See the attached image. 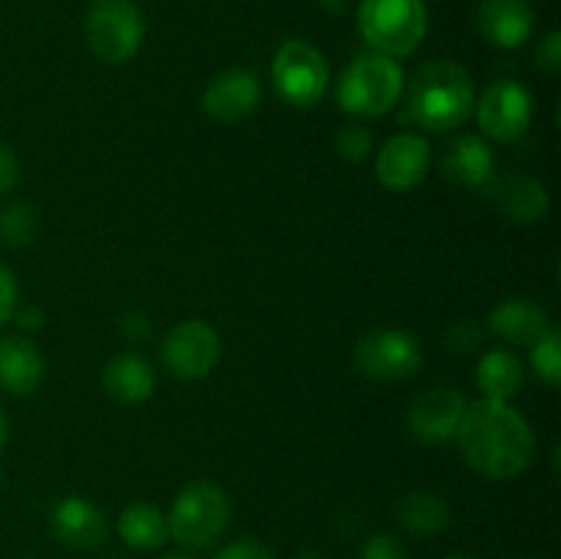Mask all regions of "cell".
I'll return each mask as SVG.
<instances>
[{
  "instance_id": "6da1fadb",
  "label": "cell",
  "mask_w": 561,
  "mask_h": 559,
  "mask_svg": "<svg viewBox=\"0 0 561 559\" xmlns=\"http://www.w3.org/2000/svg\"><path fill=\"white\" fill-rule=\"evenodd\" d=\"M458 444L466 464L491 480H513L529 469L535 458V433L515 411L502 400L480 398L466 403L463 420L458 425Z\"/></svg>"
},
{
  "instance_id": "7a4b0ae2",
  "label": "cell",
  "mask_w": 561,
  "mask_h": 559,
  "mask_svg": "<svg viewBox=\"0 0 561 559\" xmlns=\"http://www.w3.org/2000/svg\"><path fill=\"white\" fill-rule=\"evenodd\" d=\"M405 93V113L411 124L425 132H449L474 115L477 88L469 71L447 58L422 64L411 75Z\"/></svg>"
},
{
  "instance_id": "3957f363",
  "label": "cell",
  "mask_w": 561,
  "mask_h": 559,
  "mask_svg": "<svg viewBox=\"0 0 561 559\" xmlns=\"http://www.w3.org/2000/svg\"><path fill=\"white\" fill-rule=\"evenodd\" d=\"M425 0H362L356 27L367 47L387 58H409L427 36Z\"/></svg>"
},
{
  "instance_id": "277c9868",
  "label": "cell",
  "mask_w": 561,
  "mask_h": 559,
  "mask_svg": "<svg viewBox=\"0 0 561 559\" xmlns=\"http://www.w3.org/2000/svg\"><path fill=\"white\" fill-rule=\"evenodd\" d=\"M405 71L387 55H356L343 69L337 82L340 107L356 118H381L400 102Z\"/></svg>"
},
{
  "instance_id": "5b68a950",
  "label": "cell",
  "mask_w": 561,
  "mask_h": 559,
  "mask_svg": "<svg viewBox=\"0 0 561 559\" xmlns=\"http://www.w3.org/2000/svg\"><path fill=\"white\" fill-rule=\"evenodd\" d=\"M230 515L233 507L225 488L211 480H195L181 488L170 507V537L190 551H203L219 543V537L228 532Z\"/></svg>"
},
{
  "instance_id": "8992f818",
  "label": "cell",
  "mask_w": 561,
  "mask_h": 559,
  "mask_svg": "<svg viewBox=\"0 0 561 559\" xmlns=\"http://www.w3.org/2000/svg\"><path fill=\"white\" fill-rule=\"evenodd\" d=\"M146 20L135 0H93L85 14L88 49L102 64H129L142 47Z\"/></svg>"
},
{
  "instance_id": "52a82bcc",
  "label": "cell",
  "mask_w": 561,
  "mask_h": 559,
  "mask_svg": "<svg viewBox=\"0 0 561 559\" xmlns=\"http://www.w3.org/2000/svg\"><path fill=\"white\" fill-rule=\"evenodd\" d=\"M272 82L290 107L312 110L327 93L329 64L310 42L288 38L272 60Z\"/></svg>"
},
{
  "instance_id": "ba28073f",
  "label": "cell",
  "mask_w": 561,
  "mask_h": 559,
  "mask_svg": "<svg viewBox=\"0 0 561 559\" xmlns=\"http://www.w3.org/2000/svg\"><path fill=\"white\" fill-rule=\"evenodd\" d=\"M354 362L373 381H405L422 365V345L405 329H373L356 343Z\"/></svg>"
},
{
  "instance_id": "9c48e42d",
  "label": "cell",
  "mask_w": 561,
  "mask_h": 559,
  "mask_svg": "<svg viewBox=\"0 0 561 559\" xmlns=\"http://www.w3.org/2000/svg\"><path fill=\"white\" fill-rule=\"evenodd\" d=\"M477 124L491 140L515 142L535 118V96L518 80H496L474 104Z\"/></svg>"
},
{
  "instance_id": "30bf717a",
  "label": "cell",
  "mask_w": 561,
  "mask_h": 559,
  "mask_svg": "<svg viewBox=\"0 0 561 559\" xmlns=\"http://www.w3.org/2000/svg\"><path fill=\"white\" fill-rule=\"evenodd\" d=\"M222 356V340L206 321H181L162 343V362L181 381L206 378Z\"/></svg>"
},
{
  "instance_id": "8fae6325",
  "label": "cell",
  "mask_w": 561,
  "mask_h": 559,
  "mask_svg": "<svg viewBox=\"0 0 561 559\" xmlns=\"http://www.w3.org/2000/svg\"><path fill=\"white\" fill-rule=\"evenodd\" d=\"M431 173V142L414 132L389 137L376 157V175L387 190L411 192Z\"/></svg>"
},
{
  "instance_id": "7c38bea8",
  "label": "cell",
  "mask_w": 561,
  "mask_h": 559,
  "mask_svg": "<svg viewBox=\"0 0 561 559\" xmlns=\"http://www.w3.org/2000/svg\"><path fill=\"white\" fill-rule=\"evenodd\" d=\"M263 88L255 71L250 69H225L214 77L203 91V110L219 124H236L261 107Z\"/></svg>"
},
{
  "instance_id": "4fadbf2b",
  "label": "cell",
  "mask_w": 561,
  "mask_h": 559,
  "mask_svg": "<svg viewBox=\"0 0 561 559\" xmlns=\"http://www.w3.org/2000/svg\"><path fill=\"white\" fill-rule=\"evenodd\" d=\"M466 398L455 387H436L422 392L409 409L411 436L425 444H444L455 438L463 420Z\"/></svg>"
},
{
  "instance_id": "5bb4252c",
  "label": "cell",
  "mask_w": 561,
  "mask_h": 559,
  "mask_svg": "<svg viewBox=\"0 0 561 559\" xmlns=\"http://www.w3.org/2000/svg\"><path fill=\"white\" fill-rule=\"evenodd\" d=\"M535 20L529 0H482L474 14L480 36L496 49H518L529 42Z\"/></svg>"
},
{
  "instance_id": "9a60e30c",
  "label": "cell",
  "mask_w": 561,
  "mask_h": 559,
  "mask_svg": "<svg viewBox=\"0 0 561 559\" xmlns=\"http://www.w3.org/2000/svg\"><path fill=\"white\" fill-rule=\"evenodd\" d=\"M53 535L58 537L64 546L75 548V551H93L102 546L110 535L107 518L102 510L85 497H66L55 504L53 518Z\"/></svg>"
},
{
  "instance_id": "2e32d148",
  "label": "cell",
  "mask_w": 561,
  "mask_h": 559,
  "mask_svg": "<svg viewBox=\"0 0 561 559\" xmlns=\"http://www.w3.org/2000/svg\"><path fill=\"white\" fill-rule=\"evenodd\" d=\"M488 186H491V197L499 206V212L507 219H513V223H537L551 208V195H548L546 184L535 179V175L513 173L491 181Z\"/></svg>"
},
{
  "instance_id": "e0dca14e",
  "label": "cell",
  "mask_w": 561,
  "mask_h": 559,
  "mask_svg": "<svg viewBox=\"0 0 561 559\" xmlns=\"http://www.w3.org/2000/svg\"><path fill=\"white\" fill-rule=\"evenodd\" d=\"M102 387L110 400L118 406H137L146 403L157 389V370L146 356L135 354V351H124L115 354L107 362L102 373Z\"/></svg>"
},
{
  "instance_id": "ac0fdd59",
  "label": "cell",
  "mask_w": 561,
  "mask_h": 559,
  "mask_svg": "<svg viewBox=\"0 0 561 559\" xmlns=\"http://www.w3.org/2000/svg\"><path fill=\"white\" fill-rule=\"evenodd\" d=\"M442 168L449 181L477 190V186H488L493 181L496 159H493L491 146L482 137L460 135L444 146Z\"/></svg>"
},
{
  "instance_id": "d6986e66",
  "label": "cell",
  "mask_w": 561,
  "mask_h": 559,
  "mask_svg": "<svg viewBox=\"0 0 561 559\" xmlns=\"http://www.w3.org/2000/svg\"><path fill=\"white\" fill-rule=\"evenodd\" d=\"M488 323H491V332L502 338L504 343L529 345V349L551 329L548 312L526 296H513V299H504L502 305L493 307Z\"/></svg>"
},
{
  "instance_id": "ffe728a7",
  "label": "cell",
  "mask_w": 561,
  "mask_h": 559,
  "mask_svg": "<svg viewBox=\"0 0 561 559\" xmlns=\"http://www.w3.org/2000/svg\"><path fill=\"white\" fill-rule=\"evenodd\" d=\"M44 378V356L22 334L0 338V389L9 395H31Z\"/></svg>"
},
{
  "instance_id": "44dd1931",
  "label": "cell",
  "mask_w": 561,
  "mask_h": 559,
  "mask_svg": "<svg viewBox=\"0 0 561 559\" xmlns=\"http://www.w3.org/2000/svg\"><path fill=\"white\" fill-rule=\"evenodd\" d=\"M474 381L482 398L507 403L524 387V365H520L518 354H513L510 349H493L477 365Z\"/></svg>"
},
{
  "instance_id": "7402d4cb",
  "label": "cell",
  "mask_w": 561,
  "mask_h": 559,
  "mask_svg": "<svg viewBox=\"0 0 561 559\" xmlns=\"http://www.w3.org/2000/svg\"><path fill=\"white\" fill-rule=\"evenodd\" d=\"M118 535L131 551H159L168 543V515L148 502H135L118 515Z\"/></svg>"
},
{
  "instance_id": "603a6c76",
  "label": "cell",
  "mask_w": 561,
  "mask_h": 559,
  "mask_svg": "<svg viewBox=\"0 0 561 559\" xmlns=\"http://www.w3.org/2000/svg\"><path fill=\"white\" fill-rule=\"evenodd\" d=\"M398 518L414 537H436L453 524V510L442 493L411 491L409 497L400 499Z\"/></svg>"
},
{
  "instance_id": "cb8c5ba5",
  "label": "cell",
  "mask_w": 561,
  "mask_h": 559,
  "mask_svg": "<svg viewBox=\"0 0 561 559\" xmlns=\"http://www.w3.org/2000/svg\"><path fill=\"white\" fill-rule=\"evenodd\" d=\"M38 212L25 201L0 208V241L9 247H25L36 239Z\"/></svg>"
},
{
  "instance_id": "d4e9b609",
  "label": "cell",
  "mask_w": 561,
  "mask_h": 559,
  "mask_svg": "<svg viewBox=\"0 0 561 559\" xmlns=\"http://www.w3.org/2000/svg\"><path fill=\"white\" fill-rule=\"evenodd\" d=\"M531 367L535 376L542 378L548 387L561 384V334L559 329H548L535 345H531Z\"/></svg>"
},
{
  "instance_id": "484cf974",
  "label": "cell",
  "mask_w": 561,
  "mask_h": 559,
  "mask_svg": "<svg viewBox=\"0 0 561 559\" xmlns=\"http://www.w3.org/2000/svg\"><path fill=\"white\" fill-rule=\"evenodd\" d=\"M373 148V135L370 129H365L362 124H345L334 132V153H337L343 162L359 164L370 157Z\"/></svg>"
},
{
  "instance_id": "4316f807",
  "label": "cell",
  "mask_w": 561,
  "mask_h": 559,
  "mask_svg": "<svg viewBox=\"0 0 561 559\" xmlns=\"http://www.w3.org/2000/svg\"><path fill=\"white\" fill-rule=\"evenodd\" d=\"M482 343H485V329L477 321H469V318L453 323V329L447 332V349L453 351V354H471V351L480 349Z\"/></svg>"
},
{
  "instance_id": "83f0119b",
  "label": "cell",
  "mask_w": 561,
  "mask_h": 559,
  "mask_svg": "<svg viewBox=\"0 0 561 559\" xmlns=\"http://www.w3.org/2000/svg\"><path fill=\"white\" fill-rule=\"evenodd\" d=\"M359 559H409V548L403 546L400 537L389 535V532H378L362 546Z\"/></svg>"
},
{
  "instance_id": "f1b7e54d",
  "label": "cell",
  "mask_w": 561,
  "mask_h": 559,
  "mask_svg": "<svg viewBox=\"0 0 561 559\" xmlns=\"http://www.w3.org/2000/svg\"><path fill=\"white\" fill-rule=\"evenodd\" d=\"M214 559H277V554L272 551V546L257 540V537H239V540L219 548V554Z\"/></svg>"
},
{
  "instance_id": "f546056e",
  "label": "cell",
  "mask_w": 561,
  "mask_h": 559,
  "mask_svg": "<svg viewBox=\"0 0 561 559\" xmlns=\"http://www.w3.org/2000/svg\"><path fill=\"white\" fill-rule=\"evenodd\" d=\"M16 307H20V288H16V277L3 261H0V327L14 318Z\"/></svg>"
},
{
  "instance_id": "4dcf8cb0",
  "label": "cell",
  "mask_w": 561,
  "mask_h": 559,
  "mask_svg": "<svg viewBox=\"0 0 561 559\" xmlns=\"http://www.w3.org/2000/svg\"><path fill=\"white\" fill-rule=\"evenodd\" d=\"M535 64L546 75H559L561 71V33L551 31L535 49Z\"/></svg>"
},
{
  "instance_id": "1f68e13d",
  "label": "cell",
  "mask_w": 561,
  "mask_h": 559,
  "mask_svg": "<svg viewBox=\"0 0 561 559\" xmlns=\"http://www.w3.org/2000/svg\"><path fill=\"white\" fill-rule=\"evenodd\" d=\"M20 175H22V168L14 148H11L9 142L0 140V195L14 190V186L20 184Z\"/></svg>"
},
{
  "instance_id": "d6a6232c",
  "label": "cell",
  "mask_w": 561,
  "mask_h": 559,
  "mask_svg": "<svg viewBox=\"0 0 561 559\" xmlns=\"http://www.w3.org/2000/svg\"><path fill=\"white\" fill-rule=\"evenodd\" d=\"M14 318L20 321L22 329H42V323H44V312L33 305L16 307Z\"/></svg>"
},
{
  "instance_id": "836d02e7",
  "label": "cell",
  "mask_w": 561,
  "mask_h": 559,
  "mask_svg": "<svg viewBox=\"0 0 561 559\" xmlns=\"http://www.w3.org/2000/svg\"><path fill=\"white\" fill-rule=\"evenodd\" d=\"M316 3L321 5L329 16H343L345 11H348L351 0H316Z\"/></svg>"
},
{
  "instance_id": "e575fe53",
  "label": "cell",
  "mask_w": 561,
  "mask_h": 559,
  "mask_svg": "<svg viewBox=\"0 0 561 559\" xmlns=\"http://www.w3.org/2000/svg\"><path fill=\"white\" fill-rule=\"evenodd\" d=\"M5 442H9V417L0 409V449L5 447Z\"/></svg>"
},
{
  "instance_id": "d590c367",
  "label": "cell",
  "mask_w": 561,
  "mask_h": 559,
  "mask_svg": "<svg viewBox=\"0 0 561 559\" xmlns=\"http://www.w3.org/2000/svg\"><path fill=\"white\" fill-rule=\"evenodd\" d=\"M159 559H197V557H192V554H184V551H173V554H164V557Z\"/></svg>"
},
{
  "instance_id": "8d00e7d4",
  "label": "cell",
  "mask_w": 561,
  "mask_h": 559,
  "mask_svg": "<svg viewBox=\"0 0 561 559\" xmlns=\"http://www.w3.org/2000/svg\"><path fill=\"white\" fill-rule=\"evenodd\" d=\"M296 559H323V557L318 551H301Z\"/></svg>"
},
{
  "instance_id": "74e56055",
  "label": "cell",
  "mask_w": 561,
  "mask_h": 559,
  "mask_svg": "<svg viewBox=\"0 0 561 559\" xmlns=\"http://www.w3.org/2000/svg\"><path fill=\"white\" fill-rule=\"evenodd\" d=\"M447 559H471V557H466V554H449Z\"/></svg>"
},
{
  "instance_id": "f35d334b",
  "label": "cell",
  "mask_w": 561,
  "mask_h": 559,
  "mask_svg": "<svg viewBox=\"0 0 561 559\" xmlns=\"http://www.w3.org/2000/svg\"><path fill=\"white\" fill-rule=\"evenodd\" d=\"M104 559H124V557H121V554H107V557H104Z\"/></svg>"
}]
</instances>
